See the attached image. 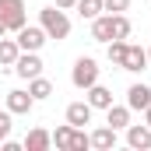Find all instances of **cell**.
Segmentation results:
<instances>
[{
	"label": "cell",
	"mask_w": 151,
	"mask_h": 151,
	"mask_svg": "<svg viewBox=\"0 0 151 151\" xmlns=\"http://www.w3.org/2000/svg\"><path fill=\"white\" fill-rule=\"evenodd\" d=\"M39 25H42V32L49 39H67L70 35V18H67V11H60L56 4H49V7H42L39 11Z\"/></svg>",
	"instance_id": "cell-1"
},
{
	"label": "cell",
	"mask_w": 151,
	"mask_h": 151,
	"mask_svg": "<svg viewBox=\"0 0 151 151\" xmlns=\"http://www.w3.org/2000/svg\"><path fill=\"white\" fill-rule=\"evenodd\" d=\"M0 21L7 25V32H18L28 25V7L25 0H0Z\"/></svg>",
	"instance_id": "cell-2"
},
{
	"label": "cell",
	"mask_w": 151,
	"mask_h": 151,
	"mask_svg": "<svg viewBox=\"0 0 151 151\" xmlns=\"http://www.w3.org/2000/svg\"><path fill=\"white\" fill-rule=\"evenodd\" d=\"M99 70H102V67H99L91 56H77V60H74V70H70V84L84 91V88H91V84L99 81Z\"/></svg>",
	"instance_id": "cell-3"
},
{
	"label": "cell",
	"mask_w": 151,
	"mask_h": 151,
	"mask_svg": "<svg viewBox=\"0 0 151 151\" xmlns=\"http://www.w3.org/2000/svg\"><path fill=\"white\" fill-rule=\"evenodd\" d=\"M14 39H18V46L25 49V53H39L42 46H46V32H42V25H25V28H18L14 32Z\"/></svg>",
	"instance_id": "cell-4"
},
{
	"label": "cell",
	"mask_w": 151,
	"mask_h": 151,
	"mask_svg": "<svg viewBox=\"0 0 151 151\" xmlns=\"http://www.w3.org/2000/svg\"><path fill=\"white\" fill-rule=\"evenodd\" d=\"M14 74L18 77H25V81H32V77L42 74V56L39 53H18V60H14Z\"/></svg>",
	"instance_id": "cell-5"
},
{
	"label": "cell",
	"mask_w": 151,
	"mask_h": 151,
	"mask_svg": "<svg viewBox=\"0 0 151 151\" xmlns=\"http://www.w3.org/2000/svg\"><path fill=\"white\" fill-rule=\"evenodd\" d=\"M119 70H130V74H141V70H148V49H141V46L127 42V53H123V63H119Z\"/></svg>",
	"instance_id": "cell-6"
},
{
	"label": "cell",
	"mask_w": 151,
	"mask_h": 151,
	"mask_svg": "<svg viewBox=\"0 0 151 151\" xmlns=\"http://www.w3.org/2000/svg\"><path fill=\"white\" fill-rule=\"evenodd\" d=\"M7 109L14 116H28L35 109V99L28 95V88H14V91H7Z\"/></svg>",
	"instance_id": "cell-7"
},
{
	"label": "cell",
	"mask_w": 151,
	"mask_h": 151,
	"mask_svg": "<svg viewBox=\"0 0 151 151\" xmlns=\"http://www.w3.org/2000/svg\"><path fill=\"white\" fill-rule=\"evenodd\" d=\"M127 144L134 151H151V127L148 123H130L127 127Z\"/></svg>",
	"instance_id": "cell-8"
},
{
	"label": "cell",
	"mask_w": 151,
	"mask_h": 151,
	"mask_svg": "<svg viewBox=\"0 0 151 151\" xmlns=\"http://www.w3.org/2000/svg\"><path fill=\"white\" fill-rule=\"evenodd\" d=\"M127 106H130V113H144L151 106V84H130L127 88Z\"/></svg>",
	"instance_id": "cell-9"
},
{
	"label": "cell",
	"mask_w": 151,
	"mask_h": 151,
	"mask_svg": "<svg viewBox=\"0 0 151 151\" xmlns=\"http://www.w3.org/2000/svg\"><path fill=\"white\" fill-rule=\"evenodd\" d=\"M84 95H88V106H91V109H109V106H113V91H109L106 84H99V81H95L91 88H84Z\"/></svg>",
	"instance_id": "cell-10"
},
{
	"label": "cell",
	"mask_w": 151,
	"mask_h": 151,
	"mask_svg": "<svg viewBox=\"0 0 151 151\" xmlns=\"http://www.w3.org/2000/svg\"><path fill=\"white\" fill-rule=\"evenodd\" d=\"M21 144H25V151H49L53 148V134L42 130V127H35V130H28V137Z\"/></svg>",
	"instance_id": "cell-11"
},
{
	"label": "cell",
	"mask_w": 151,
	"mask_h": 151,
	"mask_svg": "<svg viewBox=\"0 0 151 151\" xmlns=\"http://www.w3.org/2000/svg\"><path fill=\"white\" fill-rule=\"evenodd\" d=\"M91 113H95V109L88 106V99H84V102H70V106H67V123H70V127H84V123H91Z\"/></svg>",
	"instance_id": "cell-12"
},
{
	"label": "cell",
	"mask_w": 151,
	"mask_h": 151,
	"mask_svg": "<svg viewBox=\"0 0 151 151\" xmlns=\"http://www.w3.org/2000/svg\"><path fill=\"white\" fill-rule=\"evenodd\" d=\"M18 53H21L18 39L0 35V67H4V70H14V60H18Z\"/></svg>",
	"instance_id": "cell-13"
},
{
	"label": "cell",
	"mask_w": 151,
	"mask_h": 151,
	"mask_svg": "<svg viewBox=\"0 0 151 151\" xmlns=\"http://www.w3.org/2000/svg\"><path fill=\"white\" fill-rule=\"evenodd\" d=\"M91 39L95 42H113V14L91 18Z\"/></svg>",
	"instance_id": "cell-14"
},
{
	"label": "cell",
	"mask_w": 151,
	"mask_h": 151,
	"mask_svg": "<svg viewBox=\"0 0 151 151\" xmlns=\"http://www.w3.org/2000/svg\"><path fill=\"white\" fill-rule=\"evenodd\" d=\"M88 137H91V148H99V151H113L116 148V130L109 127V123L99 127V130H91Z\"/></svg>",
	"instance_id": "cell-15"
},
{
	"label": "cell",
	"mask_w": 151,
	"mask_h": 151,
	"mask_svg": "<svg viewBox=\"0 0 151 151\" xmlns=\"http://www.w3.org/2000/svg\"><path fill=\"white\" fill-rule=\"evenodd\" d=\"M106 123H109V127H113V130H127V127H130V106H109V109H106Z\"/></svg>",
	"instance_id": "cell-16"
},
{
	"label": "cell",
	"mask_w": 151,
	"mask_h": 151,
	"mask_svg": "<svg viewBox=\"0 0 151 151\" xmlns=\"http://www.w3.org/2000/svg\"><path fill=\"white\" fill-rule=\"evenodd\" d=\"M28 95H32L35 102H46V99L53 95V81H46L42 74H39V77H32V81H28Z\"/></svg>",
	"instance_id": "cell-17"
},
{
	"label": "cell",
	"mask_w": 151,
	"mask_h": 151,
	"mask_svg": "<svg viewBox=\"0 0 151 151\" xmlns=\"http://www.w3.org/2000/svg\"><path fill=\"white\" fill-rule=\"evenodd\" d=\"M123 53H127V39H113V42H106V56H109L113 67L123 63Z\"/></svg>",
	"instance_id": "cell-18"
},
{
	"label": "cell",
	"mask_w": 151,
	"mask_h": 151,
	"mask_svg": "<svg viewBox=\"0 0 151 151\" xmlns=\"http://www.w3.org/2000/svg\"><path fill=\"white\" fill-rule=\"evenodd\" d=\"M130 32H134L130 18L127 14H113V39H130Z\"/></svg>",
	"instance_id": "cell-19"
},
{
	"label": "cell",
	"mask_w": 151,
	"mask_h": 151,
	"mask_svg": "<svg viewBox=\"0 0 151 151\" xmlns=\"http://www.w3.org/2000/svg\"><path fill=\"white\" fill-rule=\"evenodd\" d=\"M70 134H74V127H70V123L56 127V130H53V144H56L60 151H70Z\"/></svg>",
	"instance_id": "cell-20"
},
{
	"label": "cell",
	"mask_w": 151,
	"mask_h": 151,
	"mask_svg": "<svg viewBox=\"0 0 151 151\" xmlns=\"http://www.w3.org/2000/svg\"><path fill=\"white\" fill-rule=\"evenodd\" d=\"M77 14L88 18V21L99 18V14H102V0H77Z\"/></svg>",
	"instance_id": "cell-21"
},
{
	"label": "cell",
	"mask_w": 151,
	"mask_h": 151,
	"mask_svg": "<svg viewBox=\"0 0 151 151\" xmlns=\"http://www.w3.org/2000/svg\"><path fill=\"white\" fill-rule=\"evenodd\" d=\"M91 148V137L84 134V127H74V134H70V151H88Z\"/></svg>",
	"instance_id": "cell-22"
},
{
	"label": "cell",
	"mask_w": 151,
	"mask_h": 151,
	"mask_svg": "<svg viewBox=\"0 0 151 151\" xmlns=\"http://www.w3.org/2000/svg\"><path fill=\"white\" fill-rule=\"evenodd\" d=\"M127 7H130V0H102V11L106 14H123Z\"/></svg>",
	"instance_id": "cell-23"
},
{
	"label": "cell",
	"mask_w": 151,
	"mask_h": 151,
	"mask_svg": "<svg viewBox=\"0 0 151 151\" xmlns=\"http://www.w3.org/2000/svg\"><path fill=\"white\" fill-rule=\"evenodd\" d=\"M11 119H14L11 109H4V113H0V141H4V137H11V127H14Z\"/></svg>",
	"instance_id": "cell-24"
},
{
	"label": "cell",
	"mask_w": 151,
	"mask_h": 151,
	"mask_svg": "<svg viewBox=\"0 0 151 151\" xmlns=\"http://www.w3.org/2000/svg\"><path fill=\"white\" fill-rule=\"evenodd\" d=\"M0 151H25V144H18V141L4 137V141H0Z\"/></svg>",
	"instance_id": "cell-25"
},
{
	"label": "cell",
	"mask_w": 151,
	"mask_h": 151,
	"mask_svg": "<svg viewBox=\"0 0 151 151\" xmlns=\"http://www.w3.org/2000/svg\"><path fill=\"white\" fill-rule=\"evenodd\" d=\"M53 4H56L60 11H70V7H77V0H53Z\"/></svg>",
	"instance_id": "cell-26"
},
{
	"label": "cell",
	"mask_w": 151,
	"mask_h": 151,
	"mask_svg": "<svg viewBox=\"0 0 151 151\" xmlns=\"http://www.w3.org/2000/svg\"><path fill=\"white\" fill-rule=\"evenodd\" d=\"M144 123H148V127H151V106H148V109H144Z\"/></svg>",
	"instance_id": "cell-27"
},
{
	"label": "cell",
	"mask_w": 151,
	"mask_h": 151,
	"mask_svg": "<svg viewBox=\"0 0 151 151\" xmlns=\"http://www.w3.org/2000/svg\"><path fill=\"white\" fill-rule=\"evenodd\" d=\"M0 35H7V25H4V21H0Z\"/></svg>",
	"instance_id": "cell-28"
},
{
	"label": "cell",
	"mask_w": 151,
	"mask_h": 151,
	"mask_svg": "<svg viewBox=\"0 0 151 151\" xmlns=\"http://www.w3.org/2000/svg\"><path fill=\"white\" fill-rule=\"evenodd\" d=\"M148 63H151V46H148Z\"/></svg>",
	"instance_id": "cell-29"
}]
</instances>
